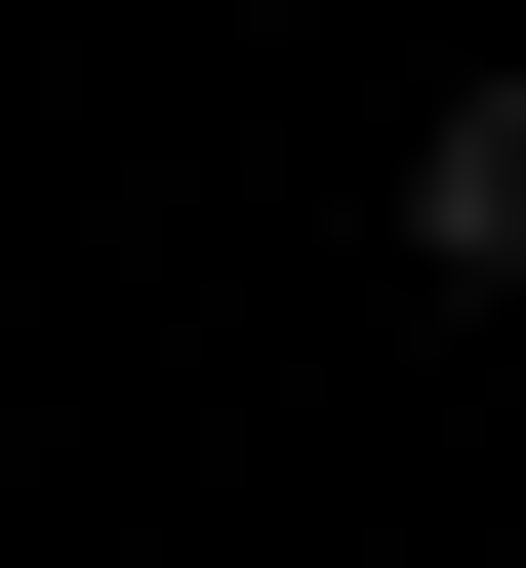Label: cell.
Returning a JSON list of instances; mask_svg holds the SVG:
<instances>
[{
    "mask_svg": "<svg viewBox=\"0 0 526 568\" xmlns=\"http://www.w3.org/2000/svg\"><path fill=\"white\" fill-rule=\"evenodd\" d=\"M364 244H405L445 325H486V284H526V41H486V82H445V122H405V163H364Z\"/></svg>",
    "mask_w": 526,
    "mask_h": 568,
    "instance_id": "1",
    "label": "cell"
}]
</instances>
